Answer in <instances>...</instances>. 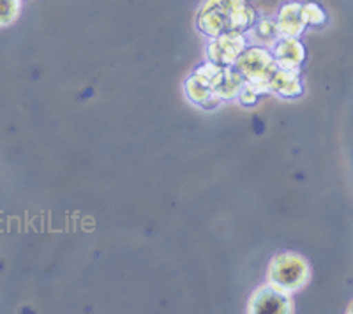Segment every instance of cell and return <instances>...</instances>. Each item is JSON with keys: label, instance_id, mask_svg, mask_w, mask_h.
Instances as JSON below:
<instances>
[{"label": "cell", "instance_id": "10", "mask_svg": "<svg viewBox=\"0 0 353 314\" xmlns=\"http://www.w3.org/2000/svg\"><path fill=\"white\" fill-rule=\"evenodd\" d=\"M244 85V76L233 65H228V67H225L219 80L216 81V85H214V90H216V96L219 97L221 101H232V99H237L239 92H241Z\"/></svg>", "mask_w": 353, "mask_h": 314}, {"label": "cell", "instance_id": "13", "mask_svg": "<svg viewBox=\"0 0 353 314\" xmlns=\"http://www.w3.org/2000/svg\"><path fill=\"white\" fill-rule=\"evenodd\" d=\"M20 0H0V28L9 27L20 14Z\"/></svg>", "mask_w": 353, "mask_h": 314}, {"label": "cell", "instance_id": "16", "mask_svg": "<svg viewBox=\"0 0 353 314\" xmlns=\"http://www.w3.org/2000/svg\"><path fill=\"white\" fill-rule=\"evenodd\" d=\"M348 313H353V302L348 306Z\"/></svg>", "mask_w": 353, "mask_h": 314}, {"label": "cell", "instance_id": "7", "mask_svg": "<svg viewBox=\"0 0 353 314\" xmlns=\"http://www.w3.org/2000/svg\"><path fill=\"white\" fill-rule=\"evenodd\" d=\"M184 92L189 101L201 109H214L221 103L212 83L198 73H193L184 81Z\"/></svg>", "mask_w": 353, "mask_h": 314}, {"label": "cell", "instance_id": "9", "mask_svg": "<svg viewBox=\"0 0 353 314\" xmlns=\"http://www.w3.org/2000/svg\"><path fill=\"white\" fill-rule=\"evenodd\" d=\"M269 92L285 99H295L304 92L301 80V69H277L269 81Z\"/></svg>", "mask_w": 353, "mask_h": 314}, {"label": "cell", "instance_id": "4", "mask_svg": "<svg viewBox=\"0 0 353 314\" xmlns=\"http://www.w3.org/2000/svg\"><path fill=\"white\" fill-rule=\"evenodd\" d=\"M295 311V304L290 293L277 290V288L265 284L260 286L248 304L249 314H292Z\"/></svg>", "mask_w": 353, "mask_h": 314}, {"label": "cell", "instance_id": "1", "mask_svg": "<svg viewBox=\"0 0 353 314\" xmlns=\"http://www.w3.org/2000/svg\"><path fill=\"white\" fill-rule=\"evenodd\" d=\"M311 279V265L307 260L293 251L277 253L267 269V284L285 291V293H297Z\"/></svg>", "mask_w": 353, "mask_h": 314}, {"label": "cell", "instance_id": "12", "mask_svg": "<svg viewBox=\"0 0 353 314\" xmlns=\"http://www.w3.org/2000/svg\"><path fill=\"white\" fill-rule=\"evenodd\" d=\"M302 14H304L305 27H323L327 23V12L318 2H304L302 4Z\"/></svg>", "mask_w": 353, "mask_h": 314}, {"label": "cell", "instance_id": "3", "mask_svg": "<svg viewBox=\"0 0 353 314\" xmlns=\"http://www.w3.org/2000/svg\"><path fill=\"white\" fill-rule=\"evenodd\" d=\"M235 6L233 0H203L196 14V28L203 36L217 37L232 30V14Z\"/></svg>", "mask_w": 353, "mask_h": 314}, {"label": "cell", "instance_id": "5", "mask_svg": "<svg viewBox=\"0 0 353 314\" xmlns=\"http://www.w3.org/2000/svg\"><path fill=\"white\" fill-rule=\"evenodd\" d=\"M248 45L249 43L245 34L237 32V30H228V32L210 39L209 46H207V56H209V61L228 67V65L235 64L239 55L244 52Z\"/></svg>", "mask_w": 353, "mask_h": 314}, {"label": "cell", "instance_id": "8", "mask_svg": "<svg viewBox=\"0 0 353 314\" xmlns=\"http://www.w3.org/2000/svg\"><path fill=\"white\" fill-rule=\"evenodd\" d=\"M277 28L281 37H301L305 28L304 14H302V2L290 0L281 6L276 18Z\"/></svg>", "mask_w": 353, "mask_h": 314}, {"label": "cell", "instance_id": "2", "mask_svg": "<svg viewBox=\"0 0 353 314\" xmlns=\"http://www.w3.org/2000/svg\"><path fill=\"white\" fill-rule=\"evenodd\" d=\"M233 67L244 76L245 83L254 85L263 92H269V81L276 73L277 64L274 61L270 48L258 45H248L244 52L239 55Z\"/></svg>", "mask_w": 353, "mask_h": 314}, {"label": "cell", "instance_id": "6", "mask_svg": "<svg viewBox=\"0 0 353 314\" xmlns=\"http://www.w3.org/2000/svg\"><path fill=\"white\" fill-rule=\"evenodd\" d=\"M270 53L281 69H301L305 62V48L299 37H279L270 46Z\"/></svg>", "mask_w": 353, "mask_h": 314}, {"label": "cell", "instance_id": "11", "mask_svg": "<svg viewBox=\"0 0 353 314\" xmlns=\"http://www.w3.org/2000/svg\"><path fill=\"white\" fill-rule=\"evenodd\" d=\"M245 37H248L251 45L265 46V48L269 46L270 48L281 37V34H279L276 20H272V18H261V20H256V23L245 32Z\"/></svg>", "mask_w": 353, "mask_h": 314}, {"label": "cell", "instance_id": "14", "mask_svg": "<svg viewBox=\"0 0 353 314\" xmlns=\"http://www.w3.org/2000/svg\"><path fill=\"white\" fill-rule=\"evenodd\" d=\"M261 94H263V90L261 89H258V87H254V85L245 83L244 87H242L241 92H239L237 99L242 106H254L258 103V99H260Z\"/></svg>", "mask_w": 353, "mask_h": 314}, {"label": "cell", "instance_id": "15", "mask_svg": "<svg viewBox=\"0 0 353 314\" xmlns=\"http://www.w3.org/2000/svg\"><path fill=\"white\" fill-rule=\"evenodd\" d=\"M233 2H237V4H248V0H233Z\"/></svg>", "mask_w": 353, "mask_h": 314}]
</instances>
